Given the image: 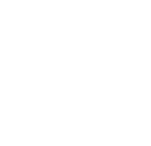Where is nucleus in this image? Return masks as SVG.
Returning <instances> with one entry per match:
<instances>
[]
</instances>
